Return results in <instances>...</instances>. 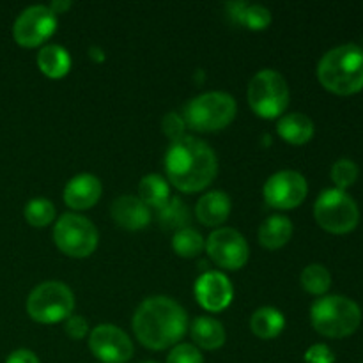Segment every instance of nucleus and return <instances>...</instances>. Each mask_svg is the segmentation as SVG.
I'll return each mask as SVG.
<instances>
[{"instance_id": "nucleus-8", "label": "nucleus", "mask_w": 363, "mask_h": 363, "mask_svg": "<svg viewBox=\"0 0 363 363\" xmlns=\"http://www.w3.org/2000/svg\"><path fill=\"white\" fill-rule=\"evenodd\" d=\"M74 308V296L62 282L39 284L27 300V312L34 321L52 325L67 319Z\"/></svg>"}, {"instance_id": "nucleus-32", "label": "nucleus", "mask_w": 363, "mask_h": 363, "mask_svg": "<svg viewBox=\"0 0 363 363\" xmlns=\"http://www.w3.org/2000/svg\"><path fill=\"white\" fill-rule=\"evenodd\" d=\"M305 362L307 363H335V354L325 344H314L308 347L305 353Z\"/></svg>"}, {"instance_id": "nucleus-7", "label": "nucleus", "mask_w": 363, "mask_h": 363, "mask_svg": "<svg viewBox=\"0 0 363 363\" xmlns=\"http://www.w3.org/2000/svg\"><path fill=\"white\" fill-rule=\"evenodd\" d=\"M314 216L319 225L332 234H347L357 229L360 211L357 202L344 190L323 191L314 206Z\"/></svg>"}, {"instance_id": "nucleus-20", "label": "nucleus", "mask_w": 363, "mask_h": 363, "mask_svg": "<svg viewBox=\"0 0 363 363\" xmlns=\"http://www.w3.org/2000/svg\"><path fill=\"white\" fill-rule=\"evenodd\" d=\"M293 236V223L287 216L275 215L264 220L259 229V241L268 250H277L284 247Z\"/></svg>"}, {"instance_id": "nucleus-22", "label": "nucleus", "mask_w": 363, "mask_h": 363, "mask_svg": "<svg viewBox=\"0 0 363 363\" xmlns=\"http://www.w3.org/2000/svg\"><path fill=\"white\" fill-rule=\"evenodd\" d=\"M191 339L202 350H218L225 344V330L216 319L204 315L191 323Z\"/></svg>"}, {"instance_id": "nucleus-24", "label": "nucleus", "mask_w": 363, "mask_h": 363, "mask_svg": "<svg viewBox=\"0 0 363 363\" xmlns=\"http://www.w3.org/2000/svg\"><path fill=\"white\" fill-rule=\"evenodd\" d=\"M138 199L147 208L162 209L170 201V190L167 181L158 174H149L138 184Z\"/></svg>"}, {"instance_id": "nucleus-3", "label": "nucleus", "mask_w": 363, "mask_h": 363, "mask_svg": "<svg viewBox=\"0 0 363 363\" xmlns=\"http://www.w3.org/2000/svg\"><path fill=\"white\" fill-rule=\"evenodd\" d=\"M318 78L326 91L339 96L357 94L363 89V50L342 45L330 50L318 66Z\"/></svg>"}, {"instance_id": "nucleus-28", "label": "nucleus", "mask_w": 363, "mask_h": 363, "mask_svg": "<svg viewBox=\"0 0 363 363\" xmlns=\"http://www.w3.org/2000/svg\"><path fill=\"white\" fill-rule=\"evenodd\" d=\"M25 218L32 227H46L52 223L55 218V206L48 201V199H32L27 206H25Z\"/></svg>"}, {"instance_id": "nucleus-9", "label": "nucleus", "mask_w": 363, "mask_h": 363, "mask_svg": "<svg viewBox=\"0 0 363 363\" xmlns=\"http://www.w3.org/2000/svg\"><path fill=\"white\" fill-rule=\"evenodd\" d=\"M55 245L71 257H89L98 247V230L91 220L74 213H66L53 229Z\"/></svg>"}, {"instance_id": "nucleus-14", "label": "nucleus", "mask_w": 363, "mask_h": 363, "mask_svg": "<svg viewBox=\"0 0 363 363\" xmlns=\"http://www.w3.org/2000/svg\"><path fill=\"white\" fill-rule=\"evenodd\" d=\"M234 289L230 280L220 272H208L195 284V298L202 308L209 312H220L233 301Z\"/></svg>"}, {"instance_id": "nucleus-35", "label": "nucleus", "mask_w": 363, "mask_h": 363, "mask_svg": "<svg viewBox=\"0 0 363 363\" xmlns=\"http://www.w3.org/2000/svg\"><path fill=\"white\" fill-rule=\"evenodd\" d=\"M48 7H50V9L53 11V13L59 14V13H62V11L69 9V7H71V2H60V0H53V2L50 4Z\"/></svg>"}, {"instance_id": "nucleus-6", "label": "nucleus", "mask_w": 363, "mask_h": 363, "mask_svg": "<svg viewBox=\"0 0 363 363\" xmlns=\"http://www.w3.org/2000/svg\"><path fill=\"white\" fill-rule=\"evenodd\" d=\"M248 103L259 117L275 119L289 105V87L279 71L262 69L248 85Z\"/></svg>"}, {"instance_id": "nucleus-18", "label": "nucleus", "mask_w": 363, "mask_h": 363, "mask_svg": "<svg viewBox=\"0 0 363 363\" xmlns=\"http://www.w3.org/2000/svg\"><path fill=\"white\" fill-rule=\"evenodd\" d=\"M277 131L287 144L303 145L314 137V123L305 113H287L280 117Z\"/></svg>"}, {"instance_id": "nucleus-23", "label": "nucleus", "mask_w": 363, "mask_h": 363, "mask_svg": "<svg viewBox=\"0 0 363 363\" xmlns=\"http://www.w3.org/2000/svg\"><path fill=\"white\" fill-rule=\"evenodd\" d=\"M284 326H286V319H284L282 312L277 311L273 307H262L254 312L250 319V328L254 335L259 339H275L282 333Z\"/></svg>"}, {"instance_id": "nucleus-37", "label": "nucleus", "mask_w": 363, "mask_h": 363, "mask_svg": "<svg viewBox=\"0 0 363 363\" xmlns=\"http://www.w3.org/2000/svg\"><path fill=\"white\" fill-rule=\"evenodd\" d=\"M144 363H156V362H144Z\"/></svg>"}, {"instance_id": "nucleus-16", "label": "nucleus", "mask_w": 363, "mask_h": 363, "mask_svg": "<svg viewBox=\"0 0 363 363\" xmlns=\"http://www.w3.org/2000/svg\"><path fill=\"white\" fill-rule=\"evenodd\" d=\"M101 197V183L92 174H80L73 177L64 188V202L71 209H89Z\"/></svg>"}, {"instance_id": "nucleus-34", "label": "nucleus", "mask_w": 363, "mask_h": 363, "mask_svg": "<svg viewBox=\"0 0 363 363\" xmlns=\"http://www.w3.org/2000/svg\"><path fill=\"white\" fill-rule=\"evenodd\" d=\"M6 363H39V358L28 350H18L7 357Z\"/></svg>"}, {"instance_id": "nucleus-12", "label": "nucleus", "mask_w": 363, "mask_h": 363, "mask_svg": "<svg viewBox=\"0 0 363 363\" xmlns=\"http://www.w3.org/2000/svg\"><path fill=\"white\" fill-rule=\"evenodd\" d=\"M266 204L275 209H293L305 201L308 194V184L300 172L280 170L273 174L264 184Z\"/></svg>"}, {"instance_id": "nucleus-11", "label": "nucleus", "mask_w": 363, "mask_h": 363, "mask_svg": "<svg viewBox=\"0 0 363 363\" xmlns=\"http://www.w3.org/2000/svg\"><path fill=\"white\" fill-rule=\"evenodd\" d=\"M206 248L216 266L223 269H240L247 264L248 243L238 230L234 229H216L209 234V240L206 241Z\"/></svg>"}, {"instance_id": "nucleus-25", "label": "nucleus", "mask_w": 363, "mask_h": 363, "mask_svg": "<svg viewBox=\"0 0 363 363\" xmlns=\"http://www.w3.org/2000/svg\"><path fill=\"white\" fill-rule=\"evenodd\" d=\"M158 222L165 230H181L190 225V209L181 199H170L158 209Z\"/></svg>"}, {"instance_id": "nucleus-31", "label": "nucleus", "mask_w": 363, "mask_h": 363, "mask_svg": "<svg viewBox=\"0 0 363 363\" xmlns=\"http://www.w3.org/2000/svg\"><path fill=\"white\" fill-rule=\"evenodd\" d=\"M163 133L170 138L172 142L179 140L184 137V130H186V123L184 117H181L177 112H170L163 117Z\"/></svg>"}, {"instance_id": "nucleus-17", "label": "nucleus", "mask_w": 363, "mask_h": 363, "mask_svg": "<svg viewBox=\"0 0 363 363\" xmlns=\"http://www.w3.org/2000/svg\"><path fill=\"white\" fill-rule=\"evenodd\" d=\"M229 213L230 201L223 191H209L204 197L199 199L197 208H195L199 222L209 227L222 225L229 218Z\"/></svg>"}, {"instance_id": "nucleus-15", "label": "nucleus", "mask_w": 363, "mask_h": 363, "mask_svg": "<svg viewBox=\"0 0 363 363\" xmlns=\"http://www.w3.org/2000/svg\"><path fill=\"white\" fill-rule=\"evenodd\" d=\"M112 218L121 229L126 230H140L149 225L151 222V211L147 206L135 195H123L113 201Z\"/></svg>"}, {"instance_id": "nucleus-30", "label": "nucleus", "mask_w": 363, "mask_h": 363, "mask_svg": "<svg viewBox=\"0 0 363 363\" xmlns=\"http://www.w3.org/2000/svg\"><path fill=\"white\" fill-rule=\"evenodd\" d=\"M167 363H204L201 351L191 344H177L172 351H170Z\"/></svg>"}, {"instance_id": "nucleus-27", "label": "nucleus", "mask_w": 363, "mask_h": 363, "mask_svg": "<svg viewBox=\"0 0 363 363\" xmlns=\"http://www.w3.org/2000/svg\"><path fill=\"white\" fill-rule=\"evenodd\" d=\"M301 286L307 293L321 296L332 286V275L328 269L321 264H311L301 273Z\"/></svg>"}, {"instance_id": "nucleus-36", "label": "nucleus", "mask_w": 363, "mask_h": 363, "mask_svg": "<svg viewBox=\"0 0 363 363\" xmlns=\"http://www.w3.org/2000/svg\"><path fill=\"white\" fill-rule=\"evenodd\" d=\"M89 52H91V59L92 60H98V62H101L103 57H105L99 48H91V50H89Z\"/></svg>"}, {"instance_id": "nucleus-33", "label": "nucleus", "mask_w": 363, "mask_h": 363, "mask_svg": "<svg viewBox=\"0 0 363 363\" xmlns=\"http://www.w3.org/2000/svg\"><path fill=\"white\" fill-rule=\"evenodd\" d=\"M64 330H66V333L71 337V339L80 340L87 335L89 325L84 318H80V315H71V318H67L66 328Z\"/></svg>"}, {"instance_id": "nucleus-13", "label": "nucleus", "mask_w": 363, "mask_h": 363, "mask_svg": "<svg viewBox=\"0 0 363 363\" xmlns=\"http://www.w3.org/2000/svg\"><path fill=\"white\" fill-rule=\"evenodd\" d=\"M89 347L103 363H126L133 357L130 337L113 325L96 326L89 337Z\"/></svg>"}, {"instance_id": "nucleus-1", "label": "nucleus", "mask_w": 363, "mask_h": 363, "mask_svg": "<svg viewBox=\"0 0 363 363\" xmlns=\"http://www.w3.org/2000/svg\"><path fill=\"white\" fill-rule=\"evenodd\" d=\"M165 169L169 181L177 190L194 194L213 183L218 172V160L204 140L184 135L172 142L167 151Z\"/></svg>"}, {"instance_id": "nucleus-26", "label": "nucleus", "mask_w": 363, "mask_h": 363, "mask_svg": "<svg viewBox=\"0 0 363 363\" xmlns=\"http://www.w3.org/2000/svg\"><path fill=\"white\" fill-rule=\"evenodd\" d=\"M204 238H202L197 230L190 229V227L177 230V233L174 234L172 247L174 250H176V254L181 255V257H197V255H201V252L204 250Z\"/></svg>"}, {"instance_id": "nucleus-29", "label": "nucleus", "mask_w": 363, "mask_h": 363, "mask_svg": "<svg viewBox=\"0 0 363 363\" xmlns=\"http://www.w3.org/2000/svg\"><path fill=\"white\" fill-rule=\"evenodd\" d=\"M358 179V165L351 160L344 158L339 160L335 165L332 167V181L337 184L339 190H346V188L353 186Z\"/></svg>"}, {"instance_id": "nucleus-2", "label": "nucleus", "mask_w": 363, "mask_h": 363, "mask_svg": "<svg viewBox=\"0 0 363 363\" xmlns=\"http://www.w3.org/2000/svg\"><path fill=\"white\" fill-rule=\"evenodd\" d=\"M188 328L184 308L167 296H152L140 303L133 315V332L142 346L162 351L183 339Z\"/></svg>"}, {"instance_id": "nucleus-19", "label": "nucleus", "mask_w": 363, "mask_h": 363, "mask_svg": "<svg viewBox=\"0 0 363 363\" xmlns=\"http://www.w3.org/2000/svg\"><path fill=\"white\" fill-rule=\"evenodd\" d=\"M229 16L236 23L243 27L252 28V30H262L272 23V14L266 7L259 4H247V2H229L227 4Z\"/></svg>"}, {"instance_id": "nucleus-4", "label": "nucleus", "mask_w": 363, "mask_h": 363, "mask_svg": "<svg viewBox=\"0 0 363 363\" xmlns=\"http://www.w3.org/2000/svg\"><path fill=\"white\" fill-rule=\"evenodd\" d=\"M311 321L315 332L330 339H344L358 330L362 311L346 296L319 298L311 308Z\"/></svg>"}, {"instance_id": "nucleus-10", "label": "nucleus", "mask_w": 363, "mask_h": 363, "mask_svg": "<svg viewBox=\"0 0 363 363\" xmlns=\"http://www.w3.org/2000/svg\"><path fill=\"white\" fill-rule=\"evenodd\" d=\"M57 28V14L48 6H30L16 18L13 35L25 48L43 45Z\"/></svg>"}, {"instance_id": "nucleus-21", "label": "nucleus", "mask_w": 363, "mask_h": 363, "mask_svg": "<svg viewBox=\"0 0 363 363\" xmlns=\"http://www.w3.org/2000/svg\"><path fill=\"white\" fill-rule=\"evenodd\" d=\"M38 66L46 77L62 78L71 69V57L67 50L59 45H46L39 50Z\"/></svg>"}, {"instance_id": "nucleus-5", "label": "nucleus", "mask_w": 363, "mask_h": 363, "mask_svg": "<svg viewBox=\"0 0 363 363\" xmlns=\"http://www.w3.org/2000/svg\"><path fill=\"white\" fill-rule=\"evenodd\" d=\"M236 117V101L227 92H206L184 108V123L195 131H218Z\"/></svg>"}]
</instances>
